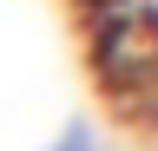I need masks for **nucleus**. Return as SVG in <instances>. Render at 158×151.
<instances>
[{
  "mask_svg": "<svg viewBox=\"0 0 158 151\" xmlns=\"http://www.w3.org/2000/svg\"><path fill=\"white\" fill-rule=\"evenodd\" d=\"M53 151H92V138H86V131H66V138H59Z\"/></svg>",
  "mask_w": 158,
  "mask_h": 151,
  "instance_id": "nucleus-1",
  "label": "nucleus"
}]
</instances>
